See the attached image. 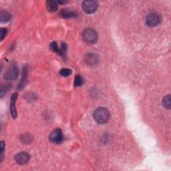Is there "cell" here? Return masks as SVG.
I'll return each mask as SVG.
<instances>
[{
  "instance_id": "5",
  "label": "cell",
  "mask_w": 171,
  "mask_h": 171,
  "mask_svg": "<svg viewBox=\"0 0 171 171\" xmlns=\"http://www.w3.org/2000/svg\"><path fill=\"white\" fill-rule=\"evenodd\" d=\"M49 140L54 144H60L64 140V135L62 131L60 128H56L51 132L49 136Z\"/></svg>"
},
{
  "instance_id": "1",
  "label": "cell",
  "mask_w": 171,
  "mask_h": 171,
  "mask_svg": "<svg viewBox=\"0 0 171 171\" xmlns=\"http://www.w3.org/2000/svg\"><path fill=\"white\" fill-rule=\"evenodd\" d=\"M94 118L98 124H105L110 119V112L106 108L100 107L94 112Z\"/></svg>"
},
{
  "instance_id": "21",
  "label": "cell",
  "mask_w": 171,
  "mask_h": 171,
  "mask_svg": "<svg viewBox=\"0 0 171 171\" xmlns=\"http://www.w3.org/2000/svg\"><path fill=\"white\" fill-rule=\"evenodd\" d=\"M67 1H58L59 3H66Z\"/></svg>"
},
{
  "instance_id": "11",
  "label": "cell",
  "mask_w": 171,
  "mask_h": 171,
  "mask_svg": "<svg viewBox=\"0 0 171 171\" xmlns=\"http://www.w3.org/2000/svg\"><path fill=\"white\" fill-rule=\"evenodd\" d=\"M46 8L47 9V11L50 12H56L58 9V2L54 1V0H49V1H47Z\"/></svg>"
},
{
  "instance_id": "8",
  "label": "cell",
  "mask_w": 171,
  "mask_h": 171,
  "mask_svg": "<svg viewBox=\"0 0 171 171\" xmlns=\"http://www.w3.org/2000/svg\"><path fill=\"white\" fill-rule=\"evenodd\" d=\"M99 58L97 54L95 53H88L85 56V61L89 66H95L98 62Z\"/></svg>"
},
{
  "instance_id": "20",
  "label": "cell",
  "mask_w": 171,
  "mask_h": 171,
  "mask_svg": "<svg viewBox=\"0 0 171 171\" xmlns=\"http://www.w3.org/2000/svg\"><path fill=\"white\" fill-rule=\"evenodd\" d=\"M7 34V29H6V28H2L1 30V40L2 41L4 39V37L6 36Z\"/></svg>"
},
{
  "instance_id": "19",
  "label": "cell",
  "mask_w": 171,
  "mask_h": 171,
  "mask_svg": "<svg viewBox=\"0 0 171 171\" xmlns=\"http://www.w3.org/2000/svg\"><path fill=\"white\" fill-rule=\"evenodd\" d=\"M5 150V142L3 141L0 142V156H1V160H2V156Z\"/></svg>"
},
{
  "instance_id": "16",
  "label": "cell",
  "mask_w": 171,
  "mask_h": 171,
  "mask_svg": "<svg viewBox=\"0 0 171 171\" xmlns=\"http://www.w3.org/2000/svg\"><path fill=\"white\" fill-rule=\"evenodd\" d=\"M163 106L167 109H170L171 106V99L170 95H167V96H165L163 100Z\"/></svg>"
},
{
  "instance_id": "14",
  "label": "cell",
  "mask_w": 171,
  "mask_h": 171,
  "mask_svg": "<svg viewBox=\"0 0 171 171\" xmlns=\"http://www.w3.org/2000/svg\"><path fill=\"white\" fill-rule=\"evenodd\" d=\"M50 49L51 51H53L54 52H56L57 54H60V56H63V53H62V51H61V48H60V47H58V44H57L56 42H52L51 44H50Z\"/></svg>"
},
{
  "instance_id": "3",
  "label": "cell",
  "mask_w": 171,
  "mask_h": 171,
  "mask_svg": "<svg viewBox=\"0 0 171 171\" xmlns=\"http://www.w3.org/2000/svg\"><path fill=\"white\" fill-rule=\"evenodd\" d=\"M82 7L86 13L92 14L96 12L98 7V3L97 2L93 1V0H87V1H84L82 2Z\"/></svg>"
},
{
  "instance_id": "17",
  "label": "cell",
  "mask_w": 171,
  "mask_h": 171,
  "mask_svg": "<svg viewBox=\"0 0 171 171\" xmlns=\"http://www.w3.org/2000/svg\"><path fill=\"white\" fill-rule=\"evenodd\" d=\"M72 74V70L69 68H63L60 71V74L63 77H68Z\"/></svg>"
},
{
  "instance_id": "7",
  "label": "cell",
  "mask_w": 171,
  "mask_h": 171,
  "mask_svg": "<svg viewBox=\"0 0 171 171\" xmlns=\"http://www.w3.org/2000/svg\"><path fill=\"white\" fill-rule=\"evenodd\" d=\"M30 159V155L26 152H21L17 153L15 156V160L19 164H25L29 162Z\"/></svg>"
},
{
  "instance_id": "13",
  "label": "cell",
  "mask_w": 171,
  "mask_h": 171,
  "mask_svg": "<svg viewBox=\"0 0 171 171\" xmlns=\"http://www.w3.org/2000/svg\"><path fill=\"white\" fill-rule=\"evenodd\" d=\"M11 19V16L8 12L6 11H2L0 13V20L2 23H7Z\"/></svg>"
},
{
  "instance_id": "2",
  "label": "cell",
  "mask_w": 171,
  "mask_h": 171,
  "mask_svg": "<svg viewBox=\"0 0 171 171\" xmlns=\"http://www.w3.org/2000/svg\"><path fill=\"white\" fill-rule=\"evenodd\" d=\"M82 37L86 43L88 44H94L98 40L97 32L91 28H88L85 30L82 34Z\"/></svg>"
},
{
  "instance_id": "15",
  "label": "cell",
  "mask_w": 171,
  "mask_h": 171,
  "mask_svg": "<svg viewBox=\"0 0 171 171\" xmlns=\"http://www.w3.org/2000/svg\"><path fill=\"white\" fill-rule=\"evenodd\" d=\"M74 84V86L76 87H80L84 84V79L82 78L81 76L77 75L75 77Z\"/></svg>"
},
{
  "instance_id": "9",
  "label": "cell",
  "mask_w": 171,
  "mask_h": 171,
  "mask_svg": "<svg viewBox=\"0 0 171 171\" xmlns=\"http://www.w3.org/2000/svg\"><path fill=\"white\" fill-rule=\"evenodd\" d=\"M18 97L17 93H13L10 99V112L11 115L13 118H17V110L16 108V102L17 100Z\"/></svg>"
},
{
  "instance_id": "6",
  "label": "cell",
  "mask_w": 171,
  "mask_h": 171,
  "mask_svg": "<svg viewBox=\"0 0 171 171\" xmlns=\"http://www.w3.org/2000/svg\"><path fill=\"white\" fill-rule=\"evenodd\" d=\"M160 22V17L158 13L153 12L149 13L146 17V25L150 27H154L158 26Z\"/></svg>"
},
{
  "instance_id": "12",
  "label": "cell",
  "mask_w": 171,
  "mask_h": 171,
  "mask_svg": "<svg viewBox=\"0 0 171 171\" xmlns=\"http://www.w3.org/2000/svg\"><path fill=\"white\" fill-rule=\"evenodd\" d=\"M27 73H28L27 69L26 68H23V72H22V76L21 81L18 85V88L19 89L21 90V89H23V88H24L25 85L27 82Z\"/></svg>"
},
{
  "instance_id": "18",
  "label": "cell",
  "mask_w": 171,
  "mask_h": 171,
  "mask_svg": "<svg viewBox=\"0 0 171 171\" xmlns=\"http://www.w3.org/2000/svg\"><path fill=\"white\" fill-rule=\"evenodd\" d=\"M32 136L28 134L23 135L21 138V141L24 144H29L32 141Z\"/></svg>"
},
{
  "instance_id": "4",
  "label": "cell",
  "mask_w": 171,
  "mask_h": 171,
  "mask_svg": "<svg viewBox=\"0 0 171 171\" xmlns=\"http://www.w3.org/2000/svg\"><path fill=\"white\" fill-rule=\"evenodd\" d=\"M19 75V69L15 64H12L7 69L4 74V78L7 80H14L17 79Z\"/></svg>"
},
{
  "instance_id": "10",
  "label": "cell",
  "mask_w": 171,
  "mask_h": 171,
  "mask_svg": "<svg viewBox=\"0 0 171 171\" xmlns=\"http://www.w3.org/2000/svg\"><path fill=\"white\" fill-rule=\"evenodd\" d=\"M60 15L61 17L65 18V19H71V18H74L78 16V13L74 12L72 9H61L60 12Z\"/></svg>"
}]
</instances>
